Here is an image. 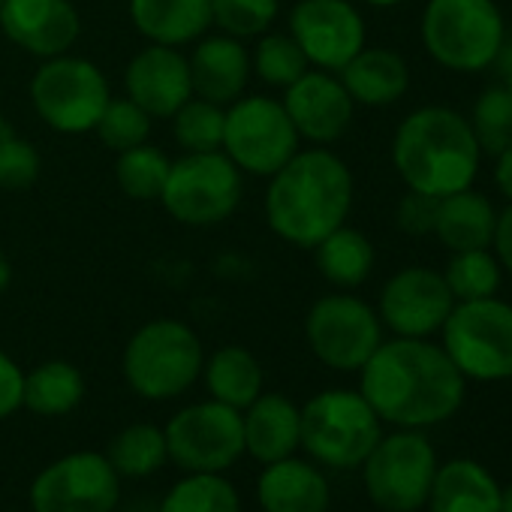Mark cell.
<instances>
[{
  "label": "cell",
  "instance_id": "cell-1",
  "mask_svg": "<svg viewBox=\"0 0 512 512\" xmlns=\"http://www.w3.org/2000/svg\"><path fill=\"white\" fill-rule=\"evenodd\" d=\"M362 395L392 425H437L461 407L464 374L443 347L422 338H398L380 344L362 365Z\"/></svg>",
  "mask_w": 512,
  "mask_h": 512
},
{
  "label": "cell",
  "instance_id": "cell-2",
  "mask_svg": "<svg viewBox=\"0 0 512 512\" xmlns=\"http://www.w3.org/2000/svg\"><path fill=\"white\" fill-rule=\"evenodd\" d=\"M353 205V175L332 151H296L269 184V226L296 247H317L344 226Z\"/></svg>",
  "mask_w": 512,
  "mask_h": 512
},
{
  "label": "cell",
  "instance_id": "cell-3",
  "mask_svg": "<svg viewBox=\"0 0 512 512\" xmlns=\"http://www.w3.org/2000/svg\"><path fill=\"white\" fill-rule=\"evenodd\" d=\"M479 157L482 151L470 121L443 106H425L407 115L392 142V160L404 184L437 199L470 187Z\"/></svg>",
  "mask_w": 512,
  "mask_h": 512
},
{
  "label": "cell",
  "instance_id": "cell-4",
  "mask_svg": "<svg viewBox=\"0 0 512 512\" xmlns=\"http://www.w3.org/2000/svg\"><path fill=\"white\" fill-rule=\"evenodd\" d=\"M422 43L440 67L479 73L503 55V16L494 0H428Z\"/></svg>",
  "mask_w": 512,
  "mask_h": 512
},
{
  "label": "cell",
  "instance_id": "cell-5",
  "mask_svg": "<svg viewBox=\"0 0 512 512\" xmlns=\"http://www.w3.org/2000/svg\"><path fill=\"white\" fill-rule=\"evenodd\" d=\"M202 371L199 338L175 320H154L142 326L124 353V377L136 395L163 401L193 386Z\"/></svg>",
  "mask_w": 512,
  "mask_h": 512
},
{
  "label": "cell",
  "instance_id": "cell-6",
  "mask_svg": "<svg viewBox=\"0 0 512 512\" xmlns=\"http://www.w3.org/2000/svg\"><path fill=\"white\" fill-rule=\"evenodd\" d=\"M443 350L464 377H512V305L488 296L452 305L443 323Z\"/></svg>",
  "mask_w": 512,
  "mask_h": 512
},
{
  "label": "cell",
  "instance_id": "cell-7",
  "mask_svg": "<svg viewBox=\"0 0 512 512\" xmlns=\"http://www.w3.org/2000/svg\"><path fill=\"white\" fill-rule=\"evenodd\" d=\"M380 440V416L362 392L329 389L302 410V446L329 467L362 464Z\"/></svg>",
  "mask_w": 512,
  "mask_h": 512
},
{
  "label": "cell",
  "instance_id": "cell-8",
  "mask_svg": "<svg viewBox=\"0 0 512 512\" xmlns=\"http://www.w3.org/2000/svg\"><path fill=\"white\" fill-rule=\"evenodd\" d=\"M241 199V169L220 151L187 154L169 166L160 202L187 226H214L226 220Z\"/></svg>",
  "mask_w": 512,
  "mask_h": 512
},
{
  "label": "cell",
  "instance_id": "cell-9",
  "mask_svg": "<svg viewBox=\"0 0 512 512\" xmlns=\"http://www.w3.org/2000/svg\"><path fill=\"white\" fill-rule=\"evenodd\" d=\"M31 100L37 115L61 133H88L97 127L109 97L106 76L82 58H49L34 82Z\"/></svg>",
  "mask_w": 512,
  "mask_h": 512
},
{
  "label": "cell",
  "instance_id": "cell-10",
  "mask_svg": "<svg viewBox=\"0 0 512 512\" xmlns=\"http://www.w3.org/2000/svg\"><path fill=\"white\" fill-rule=\"evenodd\" d=\"M365 464V488L386 512H413L428 503L437 458L419 431L380 437Z\"/></svg>",
  "mask_w": 512,
  "mask_h": 512
},
{
  "label": "cell",
  "instance_id": "cell-11",
  "mask_svg": "<svg viewBox=\"0 0 512 512\" xmlns=\"http://www.w3.org/2000/svg\"><path fill=\"white\" fill-rule=\"evenodd\" d=\"M226 157L250 175H275L296 151L299 133L284 103L269 97L235 100L223 124Z\"/></svg>",
  "mask_w": 512,
  "mask_h": 512
},
{
  "label": "cell",
  "instance_id": "cell-12",
  "mask_svg": "<svg viewBox=\"0 0 512 512\" xmlns=\"http://www.w3.org/2000/svg\"><path fill=\"white\" fill-rule=\"evenodd\" d=\"M169 458L190 473H220L244 452L241 410L220 401L184 407L163 428Z\"/></svg>",
  "mask_w": 512,
  "mask_h": 512
},
{
  "label": "cell",
  "instance_id": "cell-13",
  "mask_svg": "<svg viewBox=\"0 0 512 512\" xmlns=\"http://www.w3.org/2000/svg\"><path fill=\"white\" fill-rule=\"evenodd\" d=\"M305 335L314 356L338 371H362L383 344L377 314L353 296L320 299L308 314Z\"/></svg>",
  "mask_w": 512,
  "mask_h": 512
},
{
  "label": "cell",
  "instance_id": "cell-14",
  "mask_svg": "<svg viewBox=\"0 0 512 512\" xmlns=\"http://www.w3.org/2000/svg\"><path fill=\"white\" fill-rule=\"evenodd\" d=\"M121 476L109 458L76 452L49 464L31 488L34 512H112L118 506Z\"/></svg>",
  "mask_w": 512,
  "mask_h": 512
},
{
  "label": "cell",
  "instance_id": "cell-15",
  "mask_svg": "<svg viewBox=\"0 0 512 512\" xmlns=\"http://www.w3.org/2000/svg\"><path fill=\"white\" fill-rule=\"evenodd\" d=\"M290 28L308 64L320 70L341 73L365 49V22L350 0H299Z\"/></svg>",
  "mask_w": 512,
  "mask_h": 512
},
{
  "label": "cell",
  "instance_id": "cell-16",
  "mask_svg": "<svg viewBox=\"0 0 512 512\" xmlns=\"http://www.w3.org/2000/svg\"><path fill=\"white\" fill-rule=\"evenodd\" d=\"M455 299L443 281V275L410 266L401 269L380 296V317L398 338H425L443 329Z\"/></svg>",
  "mask_w": 512,
  "mask_h": 512
},
{
  "label": "cell",
  "instance_id": "cell-17",
  "mask_svg": "<svg viewBox=\"0 0 512 512\" xmlns=\"http://www.w3.org/2000/svg\"><path fill=\"white\" fill-rule=\"evenodd\" d=\"M284 109L299 136L311 142H335L347 133L353 121V97L341 85V79L326 70H308L299 76L284 97Z\"/></svg>",
  "mask_w": 512,
  "mask_h": 512
},
{
  "label": "cell",
  "instance_id": "cell-18",
  "mask_svg": "<svg viewBox=\"0 0 512 512\" xmlns=\"http://www.w3.org/2000/svg\"><path fill=\"white\" fill-rule=\"evenodd\" d=\"M0 25L37 58H58L79 40V16L70 0H4Z\"/></svg>",
  "mask_w": 512,
  "mask_h": 512
},
{
  "label": "cell",
  "instance_id": "cell-19",
  "mask_svg": "<svg viewBox=\"0 0 512 512\" xmlns=\"http://www.w3.org/2000/svg\"><path fill=\"white\" fill-rule=\"evenodd\" d=\"M127 97L151 118H172L190 97V64L172 46H148L127 67Z\"/></svg>",
  "mask_w": 512,
  "mask_h": 512
},
{
  "label": "cell",
  "instance_id": "cell-20",
  "mask_svg": "<svg viewBox=\"0 0 512 512\" xmlns=\"http://www.w3.org/2000/svg\"><path fill=\"white\" fill-rule=\"evenodd\" d=\"M241 422L244 449L263 464L290 458L302 443V410L284 395H260L247 407Z\"/></svg>",
  "mask_w": 512,
  "mask_h": 512
},
{
  "label": "cell",
  "instance_id": "cell-21",
  "mask_svg": "<svg viewBox=\"0 0 512 512\" xmlns=\"http://www.w3.org/2000/svg\"><path fill=\"white\" fill-rule=\"evenodd\" d=\"M187 64L193 94L217 106L235 103L250 76V58L235 37H211L199 43Z\"/></svg>",
  "mask_w": 512,
  "mask_h": 512
},
{
  "label": "cell",
  "instance_id": "cell-22",
  "mask_svg": "<svg viewBox=\"0 0 512 512\" xmlns=\"http://www.w3.org/2000/svg\"><path fill=\"white\" fill-rule=\"evenodd\" d=\"M256 497L266 512H326L329 482L314 464L290 455L266 464V473L256 482Z\"/></svg>",
  "mask_w": 512,
  "mask_h": 512
},
{
  "label": "cell",
  "instance_id": "cell-23",
  "mask_svg": "<svg viewBox=\"0 0 512 512\" xmlns=\"http://www.w3.org/2000/svg\"><path fill=\"white\" fill-rule=\"evenodd\" d=\"M494 223H497L494 205L482 193L464 187L458 193L440 196L434 235L452 253L482 250V247H491L494 241Z\"/></svg>",
  "mask_w": 512,
  "mask_h": 512
},
{
  "label": "cell",
  "instance_id": "cell-24",
  "mask_svg": "<svg viewBox=\"0 0 512 512\" xmlns=\"http://www.w3.org/2000/svg\"><path fill=\"white\" fill-rule=\"evenodd\" d=\"M428 506L431 512H500V488L482 464L455 458L437 467Z\"/></svg>",
  "mask_w": 512,
  "mask_h": 512
},
{
  "label": "cell",
  "instance_id": "cell-25",
  "mask_svg": "<svg viewBox=\"0 0 512 512\" xmlns=\"http://www.w3.org/2000/svg\"><path fill=\"white\" fill-rule=\"evenodd\" d=\"M130 16L139 34L175 49L208 31L211 0H130Z\"/></svg>",
  "mask_w": 512,
  "mask_h": 512
},
{
  "label": "cell",
  "instance_id": "cell-26",
  "mask_svg": "<svg viewBox=\"0 0 512 512\" xmlns=\"http://www.w3.org/2000/svg\"><path fill=\"white\" fill-rule=\"evenodd\" d=\"M341 85L362 106H389L404 97L410 85V70L404 58L392 49H362L344 70Z\"/></svg>",
  "mask_w": 512,
  "mask_h": 512
},
{
  "label": "cell",
  "instance_id": "cell-27",
  "mask_svg": "<svg viewBox=\"0 0 512 512\" xmlns=\"http://www.w3.org/2000/svg\"><path fill=\"white\" fill-rule=\"evenodd\" d=\"M205 383L214 401L247 410L263 395V368L244 347H223L205 368Z\"/></svg>",
  "mask_w": 512,
  "mask_h": 512
},
{
  "label": "cell",
  "instance_id": "cell-28",
  "mask_svg": "<svg viewBox=\"0 0 512 512\" xmlns=\"http://www.w3.org/2000/svg\"><path fill=\"white\" fill-rule=\"evenodd\" d=\"M317 269L335 287H359L374 269V247L359 229L338 226L317 244Z\"/></svg>",
  "mask_w": 512,
  "mask_h": 512
},
{
  "label": "cell",
  "instance_id": "cell-29",
  "mask_svg": "<svg viewBox=\"0 0 512 512\" xmlns=\"http://www.w3.org/2000/svg\"><path fill=\"white\" fill-rule=\"evenodd\" d=\"M82 395L85 380L70 362H43L25 377L22 404L40 416H64L79 407Z\"/></svg>",
  "mask_w": 512,
  "mask_h": 512
},
{
  "label": "cell",
  "instance_id": "cell-30",
  "mask_svg": "<svg viewBox=\"0 0 512 512\" xmlns=\"http://www.w3.org/2000/svg\"><path fill=\"white\" fill-rule=\"evenodd\" d=\"M166 458L169 452H166L163 431L154 425H142V422L124 428L109 446V464L115 467L118 476H130V479L154 473L157 467H163Z\"/></svg>",
  "mask_w": 512,
  "mask_h": 512
},
{
  "label": "cell",
  "instance_id": "cell-31",
  "mask_svg": "<svg viewBox=\"0 0 512 512\" xmlns=\"http://www.w3.org/2000/svg\"><path fill=\"white\" fill-rule=\"evenodd\" d=\"M443 281L455 302L488 299L500 287V263L488 247L458 250V253H452V260L443 272Z\"/></svg>",
  "mask_w": 512,
  "mask_h": 512
},
{
  "label": "cell",
  "instance_id": "cell-32",
  "mask_svg": "<svg viewBox=\"0 0 512 512\" xmlns=\"http://www.w3.org/2000/svg\"><path fill=\"white\" fill-rule=\"evenodd\" d=\"M160 512H241L238 491L217 473H193L169 488Z\"/></svg>",
  "mask_w": 512,
  "mask_h": 512
},
{
  "label": "cell",
  "instance_id": "cell-33",
  "mask_svg": "<svg viewBox=\"0 0 512 512\" xmlns=\"http://www.w3.org/2000/svg\"><path fill=\"white\" fill-rule=\"evenodd\" d=\"M169 160L160 148H151V145H136V148H127L118 154V163H115V178L121 184V190L130 196V199H160L163 187H166V178H169Z\"/></svg>",
  "mask_w": 512,
  "mask_h": 512
},
{
  "label": "cell",
  "instance_id": "cell-34",
  "mask_svg": "<svg viewBox=\"0 0 512 512\" xmlns=\"http://www.w3.org/2000/svg\"><path fill=\"white\" fill-rule=\"evenodd\" d=\"M175 139L187 154H205L223 148V124L226 112L217 103L208 100H187L175 115Z\"/></svg>",
  "mask_w": 512,
  "mask_h": 512
},
{
  "label": "cell",
  "instance_id": "cell-35",
  "mask_svg": "<svg viewBox=\"0 0 512 512\" xmlns=\"http://www.w3.org/2000/svg\"><path fill=\"white\" fill-rule=\"evenodd\" d=\"M470 130L479 142V151L491 157L512 148V94L503 85L482 91L473 106Z\"/></svg>",
  "mask_w": 512,
  "mask_h": 512
},
{
  "label": "cell",
  "instance_id": "cell-36",
  "mask_svg": "<svg viewBox=\"0 0 512 512\" xmlns=\"http://www.w3.org/2000/svg\"><path fill=\"white\" fill-rule=\"evenodd\" d=\"M253 67H256V76H260L263 82L290 88L299 76L308 73V58H305V52L299 49V43L293 37L269 34V37L260 40V46H256Z\"/></svg>",
  "mask_w": 512,
  "mask_h": 512
},
{
  "label": "cell",
  "instance_id": "cell-37",
  "mask_svg": "<svg viewBox=\"0 0 512 512\" xmlns=\"http://www.w3.org/2000/svg\"><path fill=\"white\" fill-rule=\"evenodd\" d=\"M103 139L106 148L112 151H127V148H136L148 139L151 133V115L136 106L130 97L127 100H109L97 127H94Z\"/></svg>",
  "mask_w": 512,
  "mask_h": 512
},
{
  "label": "cell",
  "instance_id": "cell-38",
  "mask_svg": "<svg viewBox=\"0 0 512 512\" xmlns=\"http://www.w3.org/2000/svg\"><path fill=\"white\" fill-rule=\"evenodd\" d=\"M278 16V0H211V22L226 37L247 40L263 34Z\"/></svg>",
  "mask_w": 512,
  "mask_h": 512
},
{
  "label": "cell",
  "instance_id": "cell-39",
  "mask_svg": "<svg viewBox=\"0 0 512 512\" xmlns=\"http://www.w3.org/2000/svg\"><path fill=\"white\" fill-rule=\"evenodd\" d=\"M40 175V154L31 142L19 139L16 133H0V187L4 190H25Z\"/></svg>",
  "mask_w": 512,
  "mask_h": 512
},
{
  "label": "cell",
  "instance_id": "cell-40",
  "mask_svg": "<svg viewBox=\"0 0 512 512\" xmlns=\"http://www.w3.org/2000/svg\"><path fill=\"white\" fill-rule=\"evenodd\" d=\"M437 196L419 193V190H407V196L398 202L395 220L407 235H428L434 232V220H437Z\"/></svg>",
  "mask_w": 512,
  "mask_h": 512
},
{
  "label": "cell",
  "instance_id": "cell-41",
  "mask_svg": "<svg viewBox=\"0 0 512 512\" xmlns=\"http://www.w3.org/2000/svg\"><path fill=\"white\" fill-rule=\"evenodd\" d=\"M25 398V374L22 368L0 350V419L16 413Z\"/></svg>",
  "mask_w": 512,
  "mask_h": 512
},
{
  "label": "cell",
  "instance_id": "cell-42",
  "mask_svg": "<svg viewBox=\"0 0 512 512\" xmlns=\"http://www.w3.org/2000/svg\"><path fill=\"white\" fill-rule=\"evenodd\" d=\"M491 247L497 250V263H500V269H506V272L512 275V202H509L506 211L497 214Z\"/></svg>",
  "mask_w": 512,
  "mask_h": 512
},
{
  "label": "cell",
  "instance_id": "cell-43",
  "mask_svg": "<svg viewBox=\"0 0 512 512\" xmlns=\"http://www.w3.org/2000/svg\"><path fill=\"white\" fill-rule=\"evenodd\" d=\"M494 184H497V190L512 202V148H506L503 154H497Z\"/></svg>",
  "mask_w": 512,
  "mask_h": 512
},
{
  "label": "cell",
  "instance_id": "cell-44",
  "mask_svg": "<svg viewBox=\"0 0 512 512\" xmlns=\"http://www.w3.org/2000/svg\"><path fill=\"white\" fill-rule=\"evenodd\" d=\"M10 275H13V272H10V263L4 260V256H0V293H4V290L10 287Z\"/></svg>",
  "mask_w": 512,
  "mask_h": 512
},
{
  "label": "cell",
  "instance_id": "cell-45",
  "mask_svg": "<svg viewBox=\"0 0 512 512\" xmlns=\"http://www.w3.org/2000/svg\"><path fill=\"white\" fill-rule=\"evenodd\" d=\"M500 512H512V485L500 491Z\"/></svg>",
  "mask_w": 512,
  "mask_h": 512
},
{
  "label": "cell",
  "instance_id": "cell-46",
  "mask_svg": "<svg viewBox=\"0 0 512 512\" xmlns=\"http://www.w3.org/2000/svg\"><path fill=\"white\" fill-rule=\"evenodd\" d=\"M365 4H371V7H398V4H404V0H365Z\"/></svg>",
  "mask_w": 512,
  "mask_h": 512
},
{
  "label": "cell",
  "instance_id": "cell-47",
  "mask_svg": "<svg viewBox=\"0 0 512 512\" xmlns=\"http://www.w3.org/2000/svg\"><path fill=\"white\" fill-rule=\"evenodd\" d=\"M503 88L512 94V55L506 58V82H503Z\"/></svg>",
  "mask_w": 512,
  "mask_h": 512
},
{
  "label": "cell",
  "instance_id": "cell-48",
  "mask_svg": "<svg viewBox=\"0 0 512 512\" xmlns=\"http://www.w3.org/2000/svg\"><path fill=\"white\" fill-rule=\"evenodd\" d=\"M7 130V124H4V112H0V133H4Z\"/></svg>",
  "mask_w": 512,
  "mask_h": 512
},
{
  "label": "cell",
  "instance_id": "cell-49",
  "mask_svg": "<svg viewBox=\"0 0 512 512\" xmlns=\"http://www.w3.org/2000/svg\"><path fill=\"white\" fill-rule=\"evenodd\" d=\"M0 4H4V0H0Z\"/></svg>",
  "mask_w": 512,
  "mask_h": 512
}]
</instances>
